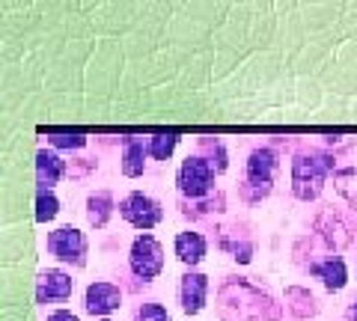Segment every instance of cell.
Segmentation results:
<instances>
[{
    "label": "cell",
    "instance_id": "cell-1",
    "mask_svg": "<svg viewBox=\"0 0 357 321\" xmlns=\"http://www.w3.org/2000/svg\"><path fill=\"white\" fill-rule=\"evenodd\" d=\"M220 318L223 321H277L280 309L248 280H229L220 289Z\"/></svg>",
    "mask_w": 357,
    "mask_h": 321
},
{
    "label": "cell",
    "instance_id": "cell-2",
    "mask_svg": "<svg viewBox=\"0 0 357 321\" xmlns=\"http://www.w3.org/2000/svg\"><path fill=\"white\" fill-rule=\"evenodd\" d=\"M333 173V158L328 152H310V155H298L292 161V191L298 199H316L325 187L328 175Z\"/></svg>",
    "mask_w": 357,
    "mask_h": 321
},
{
    "label": "cell",
    "instance_id": "cell-3",
    "mask_svg": "<svg viewBox=\"0 0 357 321\" xmlns=\"http://www.w3.org/2000/svg\"><path fill=\"white\" fill-rule=\"evenodd\" d=\"M277 170V155L271 149H256L248 158V182H244V196L248 199H262L271 191Z\"/></svg>",
    "mask_w": 357,
    "mask_h": 321
},
{
    "label": "cell",
    "instance_id": "cell-4",
    "mask_svg": "<svg viewBox=\"0 0 357 321\" xmlns=\"http://www.w3.org/2000/svg\"><path fill=\"white\" fill-rule=\"evenodd\" d=\"M164 268V250L152 235H137L131 244V271L140 276V280H155Z\"/></svg>",
    "mask_w": 357,
    "mask_h": 321
},
{
    "label": "cell",
    "instance_id": "cell-5",
    "mask_svg": "<svg viewBox=\"0 0 357 321\" xmlns=\"http://www.w3.org/2000/svg\"><path fill=\"white\" fill-rule=\"evenodd\" d=\"M211 185H215V170H211V164L206 158H185V164L178 167V191L185 196H206L211 191Z\"/></svg>",
    "mask_w": 357,
    "mask_h": 321
},
{
    "label": "cell",
    "instance_id": "cell-6",
    "mask_svg": "<svg viewBox=\"0 0 357 321\" xmlns=\"http://www.w3.org/2000/svg\"><path fill=\"white\" fill-rule=\"evenodd\" d=\"M119 212L131 226H137V229H152V226L161 224V205L155 203L152 196L140 194V191H134V194H128L126 199H122Z\"/></svg>",
    "mask_w": 357,
    "mask_h": 321
},
{
    "label": "cell",
    "instance_id": "cell-7",
    "mask_svg": "<svg viewBox=\"0 0 357 321\" xmlns=\"http://www.w3.org/2000/svg\"><path fill=\"white\" fill-rule=\"evenodd\" d=\"M48 250H51L57 259L77 265V268H81V265L86 262V238H84V232H77V229H72V226L54 229L51 235H48Z\"/></svg>",
    "mask_w": 357,
    "mask_h": 321
},
{
    "label": "cell",
    "instance_id": "cell-8",
    "mask_svg": "<svg viewBox=\"0 0 357 321\" xmlns=\"http://www.w3.org/2000/svg\"><path fill=\"white\" fill-rule=\"evenodd\" d=\"M75 289V280L69 274H63L57 268H48L39 274L36 280V301L39 304H54V301H69Z\"/></svg>",
    "mask_w": 357,
    "mask_h": 321
},
{
    "label": "cell",
    "instance_id": "cell-9",
    "mask_svg": "<svg viewBox=\"0 0 357 321\" xmlns=\"http://www.w3.org/2000/svg\"><path fill=\"white\" fill-rule=\"evenodd\" d=\"M119 309V289L114 283H93L86 289V313L89 315H110Z\"/></svg>",
    "mask_w": 357,
    "mask_h": 321
},
{
    "label": "cell",
    "instance_id": "cell-10",
    "mask_svg": "<svg viewBox=\"0 0 357 321\" xmlns=\"http://www.w3.org/2000/svg\"><path fill=\"white\" fill-rule=\"evenodd\" d=\"M178 295H182V309L188 315L191 313H199V309L206 306V295H208V276L206 274H185L182 276V289H178Z\"/></svg>",
    "mask_w": 357,
    "mask_h": 321
},
{
    "label": "cell",
    "instance_id": "cell-11",
    "mask_svg": "<svg viewBox=\"0 0 357 321\" xmlns=\"http://www.w3.org/2000/svg\"><path fill=\"white\" fill-rule=\"evenodd\" d=\"M146 152H149V143L140 140V137H126V152H122V173L128 179H137L146 170Z\"/></svg>",
    "mask_w": 357,
    "mask_h": 321
},
{
    "label": "cell",
    "instance_id": "cell-12",
    "mask_svg": "<svg viewBox=\"0 0 357 321\" xmlns=\"http://www.w3.org/2000/svg\"><path fill=\"white\" fill-rule=\"evenodd\" d=\"M310 274L319 276V280L325 283L331 292H340L342 285H345V280H349V271H345V262H342L340 256H331V259H325V262H316V265L310 268Z\"/></svg>",
    "mask_w": 357,
    "mask_h": 321
},
{
    "label": "cell",
    "instance_id": "cell-13",
    "mask_svg": "<svg viewBox=\"0 0 357 321\" xmlns=\"http://www.w3.org/2000/svg\"><path fill=\"white\" fill-rule=\"evenodd\" d=\"M63 170H66V164L54 152L42 149L36 155V182H39V187H45V191H51V185H57L63 179Z\"/></svg>",
    "mask_w": 357,
    "mask_h": 321
},
{
    "label": "cell",
    "instance_id": "cell-14",
    "mask_svg": "<svg viewBox=\"0 0 357 321\" xmlns=\"http://www.w3.org/2000/svg\"><path fill=\"white\" fill-rule=\"evenodd\" d=\"M176 256L185 265H199L206 256V238L199 232H182V235H176Z\"/></svg>",
    "mask_w": 357,
    "mask_h": 321
},
{
    "label": "cell",
    "instance_id": "cell-15",
    "mask_svg": "<svg viewBox=\"0 0 357 321\" xmlns=\"http://www.w3.org/2000/svg\"><path fill=\"white\" fill-rule=\"evenodd\" d=\"M110 214H114V196H110V191H96L89 194L86 199V217L93 226H105Z\"/></svg>",
    "mask_w": 357,
    "mask_h": 321
},
{
    "label": "cell",
    "instance_id": "cell-16",
    "mask_svg": "<svg viewBox=\"0 0 357 321\" xmlns=\"http://www.w3.org/2000/svg\"><path fill=\"white\" fill-rule=\"evenodd\" d=\"M333 185H337V194L349 199V205L357 212V170H340L333 175Z\"/></svg>",
    "mask_w": 357,
    "mask_h": 321
},
{
    "label": "cell",
    "instance_id": "cell-17",
    "mask_svg": "<svg viewBox=\"0 0 357 321\" xmlns=\"http://www.w3.org/2000/svg\"><path fill=\"white\" fill-rule=\"evenodd\" d=\"M60 212V203L57 196H54L51 191H45V187H39L36 191V220L39 224H48V220H54Z\"/></svg>",
    "mask_w": 357,
    "mask_h": 321
},
{
    "label": "cell",
    "instance_id": "cell-18",
    "mask_svg": "<svg viewBox=\"0 0 357 321\" xmlns=\"http://www.w3.org/2000/svg\"><path fill=\"white\" fill-rule=\"evenodd\" d=\"M176 143H178V134H155L152 140H149V155L155 161H167L173 155V149H176Z\"/></svg>",
    "mask_w": 357,
    "mask_h": 321
},
{
    "label": "cell",
    "instance_id": "cell-19",
    "mask_svg": "<svg viewBox=\"0 0 357 321\" xmlns=\"http://www.w3.org/2000/svg\"><path fill=\"white\" fill-rule=\"evenodd\" d=\"M48 143L51 146H57V149H81L86 143V137L84 134H63V131H51Z\"/></svg>",
    "mask_w": 357,
    "mask_h": 321
},
{
    "label": "cell",
    "instance_id": "cell-20",
    "mask_svg": "<svg viewBox=\"0 0 357 321\" xmlns=\"http://www.w3.org/2000/svg\"><path fill=\"white\" fill-rule=\"evenodd\" d=\"M137 321H170V315L161 304H143L137 309Z\"/></svg>",
    "mask_w": 357,
    "mask_h": 321
},
{
    "label": "cell",
    "instance_id": "cell-21",
    "mask_svg": "<svg viewBox=\"0 0 357 321\" xmlns=\"http://www.w3.org/2000/svg\"><path fill=\"white\" fill-rule=\"evenodd\" d=\"M48 321H77V315H72L69 309H57V313H51Z\"/></svg>",
    "mask_w": 357,
    "mask_h": 321
},
{
    "label": "cell",
    "instance_id": "cell-22",
    "mask_svg": "<svg viewBox=\"0 0 357 321\" xmlns=\"http://www.w3.org/2000/svg\"><path fill=\"white\" fill-rule=\"evenodd\" d=\"M349 321H357V301H354L351 309H349Z\"/></svg>",
    "mask_w": 357,
    "mask_h": 321
}]
</instances>
